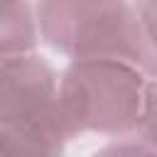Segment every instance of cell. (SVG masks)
Returning a JSON list of instances; mask_svg holds the SVG:
<instances>
[{
    "label": "cell",
    "instance_id": "cell-1",
    "mask_svg": "<svg viewBox=\"0 0 157 157\" xmlns=\"http://www.w3.org/2000/svg\"><path fill=\"white\" fill-rule=\"evenodd\" d=\"M59 76L39 54L0 61V155L64 157Z\"/></svg>",
    "mask_w": 157,
    "mask_h": 157
},
{
    "label": "cell",
    "instance_id": "cell-2",
    "mask_svg": "<svg viewBox=\"0 0 157 157\" xmlns=\"http://www.w3.org/2000/svg\"><path fill=\"white\" fill-rule=\"evenodd\" d=\"M34 17L39 37L71 61L120 59L147 66V42L130 0H37Z\"/></svg>",
    "mask_w": 157,
    "mask_h": 157
},
{
    "label": "cell",
    "instance_id": "cell-3",
    "mask_svg": "<svg viewBox=\"0 0 157 157\" xmlns=\"http://www.w3.org/2000/svg\"><path fill=\"white\" fill-rule=\"evenodd\" d=\"M147 74L120 59H78L59 76V110L69 137L125 135L137 128Z\"/></svg>",
    "mask_w": 157,
    "mask_h": 157
},
{
    "label": "cell",
    "instance_id": "cell-4",
    "mask_svg": "<svg viewBox=\"0 0 157 157\" xmlns=\"http://www.w3.org/2000/svg\"><path fill=\"white\" fill-rule=\"evenodd\" d=\"M39 39L29 0H0V61L32 54Z\"/></svg>",
    "mask_w": 157,
    "mask_h": 157
},
{
    "label": "cell",
    "instance_id": "cell-5",
    "mask_svg": "<svg viewBox=\"0 0 157 157\" xmlns=\"http://www.w3.org/2000/svg\"><path fill=\"white\" fill-rule=\"evenodd\" d=\"M140 142L157 150V78H147L145 96H142V110L135 128Z\"/></svg>",
    "mask_w": 157,
    "mask_h": 157
},
{
    "label": "cell",
    "instance_id": "cell-6",
    "mask_svg": "<svg viewBox=\"0 0 157 157\" xmlns=\"http://www.w3.org/2000/svg\"><path fill=\"white\" fill-rule=\"evenodd\" d=\"M132 7L137 12L145 42H147V52L157 49V0H132Z\"/></svg>",
    "mask_w": 157,
    "mask_h": 157
},
{
    "label": "cell",
    "instance_id": "cell-7",
    "mask_svg": "<svg viewBox=\"0 0 157 157\" xmlns=\"http://www.w3.org/2000/svg\"><path fill=\"white\" fill-rule=\"evenodd\" d=\"M91 157H157V150L147 147L140 140H118V142L101 147Z\"/></svg>",
    "mask_w": 157,
    "mask_h": 157
},
{
    "label": "cell",
    "instance_id": "cell-8",
    "mask_svg": "<svg viewBox=\"0 0 157 157\" xmlns=\"http://www.w3.org/2000/svg\"><path fill=\"white\" fill-rule=\"evenodd\" d=\"M145 71L152 78H157V49L155 52H147V66H145Z\"/></svg>",
    "mask_w": 157,
    "mask_h": 157
}]
</instances>
